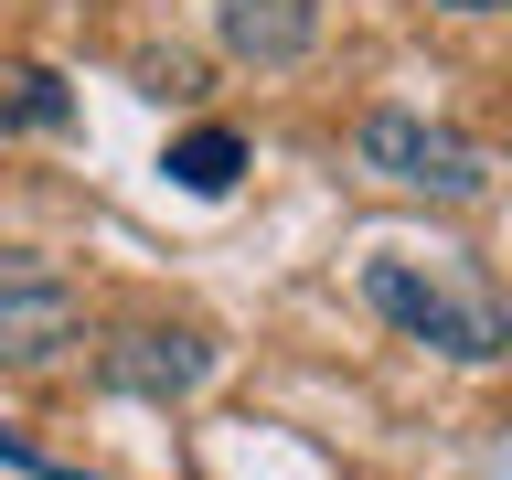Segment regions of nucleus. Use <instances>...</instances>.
Listing matches in <instances>:
<instances>
[{"label":"nucleus","instance_id":"1","mask_svg":"<svg viewBox=\"0 0 512 480\" xmlns=\"http://www.w3.org/2000/svg\"><path fill=\"white\" fill-rule=\"evenodd\" d=\"M363 310L395 331V342H427L448 363H502L512 352V320L480 278H459L448 256H406V246H374L363 256Z\"/></svg>","mask_w":512,"mask_h":480},{"label":"nucleus","instance_id":"2","mask_svg":"<svg viewBox=\"0 0 512 480\" xmlns=\"http://www.w3.org/2000/svg\"><path fill=\"white\" fill-rule=\"evenodd\" d=\"M352 160L395 192H438V203H480L491 192V150H480L470 128L427 118V107H374V118L352 128Z\"/></svg>","mask_w":512,"mask_h":480},{"label":"nucleus","instance_id":"3","mask_svg":"<svg viewBox=\"0 0 512 480\" xmlns=\"http://www.w3.org/2000/svg\"><path fill=\"white\" fill-rule=\"evenodd\" d=\"M86 342V299H75V278L64 267H43V256L0 246V374H43L54 352Z\"/></svg>","mask_w":512,"mask_h":480},{"label":"nucleus","instance_id":"4","mask_svg":"<svg viewBox=\"0 0 512 480\" xmlns=\"http://www.w3.org/2000/svg\"><path fill=\"white\" fill-rule=\"evenodd\" d=\"M96 384H107V395L182 406V395L214 384V342H203V331H118V342L96 352Z\"/></svg>","mask_w":512,"mask_h":480},{"label":"nucleus","instance_id":"5","mask_svg":"<svg viewBox=\"0 0 512 480\" xmlns=\"http://www.w3.org/2000/svg\"><path fill=\"white\" fill-rule=\"evenodd\" d=\"M320 22H331V0H214V43L235 64H256V75L299 64L320 43Z\"/></svg>","mask_w":512,"mask_h":480},{"label":"nucleus","instance_id":"6","mask_svg":"<svg viewBox=\"0 0 512 480\" xmlns=\"http://www.w3.org/2000/svg\"><path fill=\"white\" fill-rule=\"evenodd\" d=\"M160 171H171L192 203H224V192H235V171H246V139H235V128H182V139L160 150Z\"/></svg>","mask_w":512,"mask_h":480},{"label":"nucleus","instance_id":"7","mask_svg":"<svg viewBox=\"0 0 512 480\" xmlns=\"http://www.w3.org/2000/svg\"><path fill=\"white\" fill-rule=\"evenodd\" d=\"M0 128H75V96H64L54 64H22L11 96H0Z\"/></svg>","mask_w":512,"mask_h":480},{"label":"nucleus","instance_id":"8","mask_svg":"<svg viewBox=\"0 0 512 480\" xmlns=\"http://www.w3.org/2000/svg\"><path fill=\"white\" fill-rule=\"evenodd\" d=\"M0 470H32V480H86V470H64V459H32L11 427H0Z\"/></svg>","mask_w":512,"mask_h":480},{"label":"nucleus","instance_id":"9","mask_svg":"<svg viewBox=\"0 0 512 480\" xmlns=\"http://www.w3.org/2000/svg\"><path fill=\"white\" fill-rule=\"evenodd\" d=\"M448 11H502V0H448Z\"/></svg>","mask_w":512,"mask_h":480}]
</instances>
